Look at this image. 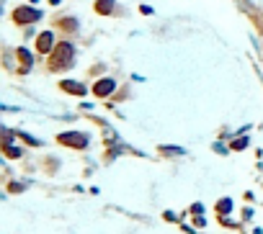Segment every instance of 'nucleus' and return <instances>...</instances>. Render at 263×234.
Instances as JSON below:
<instances>
[{"label":"nucleus","mask_w":263,"mask_h":234,"mask_svg":"<svg viewBox=\"0 0 263 234\" xmlns=\"http://www.w3.org/2000/svg\"><path fill=\"white\" fill-rule=\"evenodd\" d=\"M160 152H163V154H184L181 147H160Z\"/></svg>","instance_id":"obj_10"},{"label":"nucleus","mask_w":263,"mask_h":234,"mask_svg":"<svg viewBox=\"0 0 263 234\" xmlns=\"http://www.w3.org/2000/svg\"><path fill=\"white\" fill-rule=\"evenodd\" d=\"M60 88H62V90H67V93H73V95H85V85L83 83H75V80H65Z\"/></svg>","instance_id":"obj_4"},{"label":"nucleus","mask_w":263,"mask_h":234,"mask_svg":"<svg viewBox=\"0 0 263 234\" xmlns=\"http://www.w3.org/2000/svg\"><path fill=\"white\" fill-rule=\"evenodd\" d=\"M60 142L70 144V147H85L88 137H85V134H80V131H67V134H60Z\"/></svg>","instance_id":"obj_3"},{"label":"nucleus","mask_w":263,"mask_h":234,"mask_svg":"<svg viewBox=\"0 0 263 234\" xmlns=\"http://www.w3.org/2000/svg\"><path fill=\"white\" fill-rule=\"evenodd\" d=\"M111 8H113V0H98V3H96L98 13H111Z\"/></svg>","instance_id":"obj_7"},{"label":"nucleus","mask_w":263,"mask_h":234,"mask_svg":"<svg viewBox=\"0 0 263 234\" xmlns=\"http://www.w3.org/2000/svg\"><path fill=\"white\" fill-rule=\"evenodd\" d=\"M217 208H220V214H230L232 201H230V198H225V201H220V204H217Z\"/></svg>","instance_id":"obj_9"},{"label":"nucleus","mask_w":263,"mask_h":234,"mask_svg":"<svg viewBox=\"0 0 263 234\" xmlns=\"http://www.w3.org/2000/svg\"><path fill=\"white\" fill-rule=\"evenodd\" d=\"M18 59L24 62V70H29V67H31V54L26 49H18Z\"/></svg>","instance_id":"obj_8"},{"label":"nucleus","mask_w":263,"mask_h":234,"mask_svg":"<svg viewBox=\"0 0 263 234\" xmlns=\"http://www.w3.org/2000/svg\"><path fill=\"white\" fill-rule=\"evenodd\" d=\"M73 59H75L73 44H60V47L52 52V67H70Z\"/></svg>","instance_id":"obj_1"},{"label":"nucleus","mask_w":263,"mask_h":234,"mask_svg":"<svg viewBox=\"0 0 263 234\" xmlns=\"http://www.w3.org/2000/svg\"><path fill=\"white\" fill-rule=\"evenodd\" d=\"M5 152H8V157H21V149L10 147V144H5Z\"/></svg>","instance_id":"obj_11"},{"label":"nucleus","mask_w":263,"mask_h":234,"mask_svg":"<svg viewBox=\"0 0 263 234\" xmlns=\"http://www.w3.org/2000/svg\"><path fill=\"white\" fill-rule=\"evenodd\" d=\"M243 147H248V139H237V142L232 144V149H243Z\"/></svg>","instance_id":"obj_12"},{"label":"nucleus","mask_w":263,"mask_h":234,"mask_svg":"<svg viewBox=\"0 0 263 234\" xmlns=\"http://www.w3.org/2000/svg\"><path fill=\"white\" fill-rule=\"evenodd\" d=\"M13 18H16V24H34V21L41 18V10H37V8H18L13 13Z\"/></svg>","instance_id":"obj_2"},{"label":"nucleus","mask_w":263,"mask_h":234,"mask_svg":"<svg viewBox=\"0 0 263 234\" xmlns=\"http://www.w3.org/2000/svg\"><path fill=\"white\" fill-rule=\"evenodd\" d=\"M37 49H39V52H47V54L52 52V33H49V31H44L41 36L37 39Z\"/></svg>","instance_id":"obj_6"},{"label":"nucleus","mask_w":263,"mask_h":234,"mask_svg":"<svg viewBox=\"0 0 263 234\" xmlns=\"http://www.w3.org/2000/svg\"><path fill=\"white\" fill-rule=\"evenodd\" d=\"M113 80H101V83H96V95L98 98H106V95H111V90H113Z\"/></svg>","instance_id":"obj_5"}]
</instances>
